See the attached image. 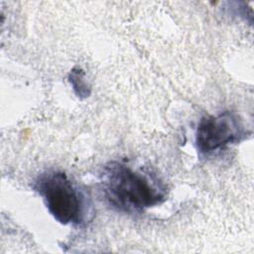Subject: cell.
I'll list each match as a JSON object with an SVG mask.
<instances>
[{
  "label": "cell",
  "instance_id": "4",
  "mask_svg": "<svg viewBox=\"0 0 254 254\" xmlns=\"http://www.w3.org/2000/svg\"><path fill=\"white\" fill-rule=\"evenodd\" d=\"M68 81L72 86L75 95L80 98H86L90 95L91 88L85 79V73L79 66H74L68 73Z\"/></svg>",
  "mask_w": 254,
  "mask_h": 254
},
{
  "label": "cell",
  "instance_id": "2",
  "mask_svg": "<svg viewBox=\"0 0 254 254\" xmlns=\"http://www.w3.org/2000/svg\"><path fill=\"white\" fill-rule=\"evenodd\" d=\"M33 188L43 197L52 216L61 224L78 226L91 219L88 197L65 173L56 170L44 172L36 179Z\"/></svg>",
  "mask_w": 254,
  "mask_h": 254
},
{
  "label": "cell",
  "instance_id": "3",
  "mask_svg": "<svg viewBox=\"0 0 254 254\" xmlns=\"http://www.w3.org/2000/svg\"><path fill=\"white\" fill-rule=\"evenodd\" d=\"M247 134L239 115L225 110L217 115L200 118L195 131V146L200 154L208 155L242 141Z\"/></svg>",
  "mask_w": 254,
  "mask_h": 254
},
{
  "label": "cell",
  "instance_id": "1",
  "mask_svg": "<svg viewBox=\"0 0 254 254\" xmlns=\"http://www.w3.org/2000/svg\"><path fill=\"white\" fill-rule=\"evenodd\" d=\"M100 187L106 202L124 213L141 212L161 204L167 195L165 185L155 175L120 161H111L103 167Z\"/></svg>",
  "mask_w": 254,
  "mask_h": 254
}]
</instances>
